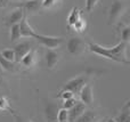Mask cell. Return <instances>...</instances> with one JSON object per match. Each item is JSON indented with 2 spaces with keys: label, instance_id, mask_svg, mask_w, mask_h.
<instances>
[{
  "label": "cell",
  "instance_id": "29",
  "mask_svg": "<svg viewBox=\"0 0 130 122\" xmlns=\"http://www.w3.org/2000/svg\"><path fill=\"white\" fill-rule=\"evenodd\" d=\"M9 4V0H0V8H4Z\"/></svg>",
  "mask_w": 130,
  "mask_h": 122
},
{
  "label": "cell",
  "instance_id": "24",
  "mask_svg": "<svg viewBox=\"0 0 130 122\" xmlns=\"http://www.w3.org/2000/svg\"><path fill=\"white\" fill-rule=\"evenodd\" d=\"M64 121H69V111L62 107L57 112V122H64Z\"/></svg>",
  "mask_w": 130,
  "mask_h": 122
},
{
  "label": "cell",
  "instance_id": "31",
  "mask_svg": "<svg viewBox=\"0 0 130 122\" xmlns=\"http://www.w3.org/2000/svg\"><path fill=\"white\" fill-rule=\"evenodd\" d=\"M2 82V73H1V70H0V83Z\"/></svg>",
  "mask_w": 130,
  "mask_h": 122
},
{
  "label": "cell",
  "instance_id": "21",
  "mask_svg": "<svg viewBox=\"0 0 130 122\" xmlns=\"http://www.w3.org/2000/svg\"><path fill=\"white\" fill-rule=\"evenodd\" d=\"M0 66H1V68H4V70H6V71H9V72H15L16 71V65L14 64V62L7 61L1 55H0Z\"/></svg>",
  "mask_w": 130,
  "mask_h": 122
},
{
  "label": "cell",
  "instance_id": "3",
  "mask_svg": "<svg viewBox=\"0 0 130 122\" xmlns=\"http://www.w3.org/2000/svg\"><path fill=\"white\" fill-rule=\"evenodd\" d=\"M90 78H91V73L88 71V72L83 73V74H80V75H78V77L73 78V79L69 80L63 86L62 90H69V91H71V93H73L74 95H79L81 88H82L85 84L88 83Z\"/></svg>",
  "mask_w": 130,
  "mask_h": 122
},
{
  "label": "cell",
  "instance_id": "34",
  "mask_svg": "<svg viewBox=\"0 0 130 122\" xmlns=\"http://www.w3.org/2000/svg\"><path fill=\"white\" fill-rule=\"evenodd\" d=\"M64 122H69V121H64Z\"/></svg>",
  "mask_w": 130,
  "mask_h": 122
},
{
  "label": "cell",
  "instance_id": "4",
  "mask_svg": "<svg viewBox=\"0 0 130 122\" xmlns=\"http://www.w3.org/2000/svg\"><path fill=\"white\" fill-rule=\"evenodd\" d=\"M32 39H36L39 43H41L47 49H57L63 43V38L62 37L45 36V34H39L37 32H34Z\"/></svg>",
  "mask_w": 130,
  "mask_h": 122
},
{
  "label": "cell",
  "instance_id": "28",
  "mask_svg": "<svg viewBox=\"0 0 130 122\" xmlns=\"http://www.w3.org/2000/svg\"><path fill=\"white\" fill-rule=\"evenodd\" d=\"M58 97L63 98V99L65 100V99H69V98L74 97V94L71 93V91H69V90H61V93H59Z\"/></svg>",
  "mask_w": 130,
  "mask_h": 122
},
{
  "label": "cell",
  "instance_id": "6",
  "mask_svg": "<svg viewBox=\"0 0 130 122\" xmlns=\"http://www.w3.org/2000/svg\"><path fill=\"white\" fill-rule=\"evenodd\" d=\"M18 7H22L25 15H34V14H39V11L42 10L40 0H25V1L21 2Z\"/></svg>",
  "mask_w": 130,
  "mask_h": 122
},
{
  "label": "cell",
  "instance_id": "13",
  "mask_svg": "<svg viewBox=\"0 0 130 122\" xmlns=\"http://www.w3.org/2000/svg\"><path fill=\"white\" fill-rule=\"evenodd\" d=\"M37 61H38V51L36 49H31L22 57L20 63H22L23 66H25V67H32L36 65Z\"/></svg>",
  "mask_w": 130,
  "mask_h": 122
},
{
  "label": "cell",
  "instance_id": "5",
  "mask_svg": "<svg viewBox=\"0 0 130 122\" xmlns=\"http://www.w3.org/2000/svg\"><path fill=\"white\" fill-rule=\"evenodd\" d=\"M67 51L73 56H80L83 53H86V50H88V43L85 42V40H82L79 37H73L71 38L66 43Z\"/></svg>",
  "mask_w": 130,
  "mask_h": 122
},
{
  "label": "cell",
  "instance_id": "33",
  "mask_svg": "<svg viewBox=\"0 0 130 122\" xmlns=\"http://www.w3.org/2000/svg\"><path fill=\"white\" fill-rule=\"evenodd\" d=\"M18 122H20V121H18ZM27 122H33V121H27Z\"/></svg>",
  "mask_w": 130,
  "mask_h": 122
},
{
  "label": "cell",
  "instance_id": "23",
  "mask_svg": "<svg viewBox=\"0 0 130 122\" xmlns=\"http://www.w3.org/2000/svg\"><path fill=\"white\" fill-rule=\"evenodd\" d=\"M2 57L5 59L9 62H15V53H14V49H4L1 53H0Z\"/></svg>",
  "mask_w": 130,
  "mask_h": 122
},
{
  "label": "cell",
  "instance_id": "15",
  "mask_svg": "<svg viewBox=\"0 0 130 122\" xmlns=\"http://www.w3.org/2000/svg\"><path fill=\"white\" fill-rule=\"evenodd\" d=\"M99 115L92 110H86L74 122H98Z\"/></svg>",
  "mask_w": 130,
  "mask_h": 122
},
{
  "label": "cell",
  "instance_id": "20",
  "mask_svg": "<svg viewBox=\"0 0 130 122\" xmlns=\"http://www.w3.org/2000/svg\"><path fill=\"white\" fill-rule=\"evenodd\" d=\"M119 33H120V39L123 42H129L130 39V26L129 25H121L119 27Z\"/></svg>",
  "mask_w": 130,
  "mask_h": 122
},
{
  "label": "cell",
  "instance_id": "18",
  "mask_svg": "<svg viewBox=\"0 0 130 122\" xmlns=\"http://www.w3.org/2000/svg\"><path fill=\"white\" fill-rule=\"evenodd\" d=\"M86 29H87V22H86V20L82 16L79 18V21H76V22L74 23L73 26L70 27V30H72V31L75 32V33H83V32L86 31Z\"/></svg>",
  "mask_w": 130,
  "mask_h": 122
},
{
  "label": "cell",
  "instance_id": "17",
  "mask_svg": "<svg viewBox=\"0 0 130 122\" xmlns=\"http://www.w3.org/2000/svg\"><path fill=\"white\" fill-rule=\"evenodd\" d=\"M81 17V11L78 7H73L72 10L70 11L69 16H67V27H72L74 25V23L76 21H79V18Z\"/></svg>",
  "mask_w": 130,
  "mask_h": 122
},
{
  "label": "cell",
  "instance_id": "26",
  "mask_svg": "<svg viewBox=\"0 0 130 122\" xmlns=\"http://www.w3.org/2000/svg\"><path fill=\"white\" fill-rule=\"evenodd\" d=\"M78 102V99H76L75 97H72V98H69V99H65L64 103H63V109L67 110L69 111L70 109H72V107L75 105V103Z\"/></svg>",
  "mask_w": 130,
  "mask_h": 122
},
{
  "label": "cell",
  "instance_id": "16",
  "mask_svg": "<svg viewBox=\"0 0 130 122\" xmlns=\"http://www.w3.org/2000/svg\"><path fill=\"white\" fill-rule=\"evenodd\" d=\"M114 120L115 122H130V100L129 99L121 107L119 115L117 118H114Z\"/></svg>",
  "mask_w": 130,
  "mask_h": 122
},
{
  "label": "cell",
  "instance_id": "32",
  "mask_svg": "<svg viewBox=\"0 0 130 122\" xmlns=\"http://www.w3.org/2000/svg\"><path fill=\"white\" fill-rule=\"evenodd\" d=\"M9 1H14V2H18V1H21V0H9Z\"/></svg>",
  "mask_w": 130,
  "mask_h": 122
},
{
  "label": "cell",
  "instance_id": "12",
  "mask_svg": "<svg viewBox=\"0 0 130 122\" xmlns=\"http://www.w3.org/2000/svg\"><path fill=\"white\" fill-rule=\"evenodd\" d=\"M57 112H58V106L53 102L46 103L45 106V114L47 122H57Z\"/></svg>",
  "mask_w": 130,
  "mask_h": 122
},
{
  "label": "cell",
  "instance_id": "7",
  "mask_svg": "<svg viewBox=\"0 0 130 122\" xmlns=\"http://www.w3.org/2000/svg\"><path fill=\"white\" fill-rule=\"evenodd\" d=\"M61 51L57 49H47L45 55V59H46V64L47 67L53 70L55 68V66L58 64V62L61 61Z\"/></svg>",
  "mask_w": 130,
  "mask_h": 122
},
{
  "label": "cell",
  "instance_id": "8",
  "mask_svg": "<svg viewBox=\"0 0 130 122\" xmlns=\"http://www.w3.org/2000/svg\"><path fill=\"white\" fill-rule=\"evenodd\" d=\"M32 49V43L30 41H21L14 47V53H15V62L20 63L22 57L26 53H29Z\"/></svg>",
  "mask_w": 130,
  "mask_h": 122
},
{
  "label": "cell",
  "instance_id": "2",
  "mask_svg": "<svg viewBox=\"0 0 130 122\" xmlns=\"http://www.w3.org/2000/svg\"><path fill=\"white\" fill-rule=\"evenodd\" d=\"M128 5L123 0H113L112 5L107 9V20L108 25H115L121 17L126 14Z\"/></svg>",
  "mask_w": 130,
  "mask_h": 122
},
{
  "label": "cell",
  "instance_id": "9",
  "mask_svg": "<svg viewBox=\"0 0 130 122\" xmlns=\"http://www.w3.org/2000/svg\"><path fill=\"white\" fill-rule=\"evenodd\" d=\"M24 15H25V13L22 7H17V8L14 9V10L5 18V24L8 27H10L11 25H14V24H18V23L22 21V18L24 17Z\"/></svg>",
  "mask_w": 130,
  "mask_h": 122
},
{
  "label": "cell",
  "instance_id": "27",
  "mask_svg": "<svg viewBox=\"0 0 130 122\" xmlns=\"http://www.w3.org/2000/svg\"><path fill=\"white\" fill-rule=\"evenodd\" d=\"M0 110H2V111L14 112L13 110L10 109V106H9V102L6 97H0Z\"/></svg>",
  "mask_w": 130,
  "mask_h": 122
},
{
  "label": "cell",
  "instance_id": "10",
  "mask_svg": "<svg viewBox=\"0 0 130 122\" xmlns=\"http://www.w3.org/2000/svg\"><path fill=\"white\" fill-rule=\"evenodd\" d=\"M79 97H80V102H82L83 104L91 106L94 103V95H92V88L89 83L85 84L81 88L80 93H79Z\"/></svg>",
  "mask_w": 130,
  "mask_h": 122
},
{
  "label": "cell",
  "instance_id": "11",
  "mask_svg": "<svg viewBox=\"0 0 130 122\" xmlns=\"http://www.w3.org/2000/svg\"><path fill=\"white\" fill-rule=\"evenodd\" d=\"M87 110V105L78 100L72 109L69 110V122H74L83 112Z\"/></svg>",
  "mask_w": 130,
  "mask_h": 122
},
{
  "label": "cell",
  "instance_id": "14",
  "mask_svg": "<svg viewBox=\"0 0 130 122\" xmlns=\"http://www.w3.org/2000/svg\"><path fill=\"white\" fill-rule=\"evenodd\" d=\"M20 32L21 37H23V38H32L34 32H36L27 22V15H24V17L20 22Z\"/></svg>",
  "mask_w": 130,
  "mask_h": 122
},
{
  "label": "cell",
  "instance_id": "25",
  "mask_svg": "<svg viewBox=\"0 0 130 122\" xmlns=\"http://www.w3.org/2000/svg\"><path fill=\"white\" fill-rule=\"evenodd\" d=\"M99 0H86V4H85V8H86V11L88 13H91L94 10V8L96 7V5L98 4Z\"/></svg>",
  "mask_w": 130,
  "mask_h": 122
},
{
  "label": "cell",
  "instance_id": "19",
  "mask_svg": "<svg viewBox=\"0 0 130 122\" xmlns=\"http://www.w3.org/2000/svg\"><path fill=\"white\" fill-rule=\"evenodd\" d=\"M63 0H40L42 9H55L61 6Z\"/></svg>",
  "mask_w": 130,
  "mask_h": 122
},
{
  "label": "cell",
  "instance_id": "30",
  "mask_svg": "<svg viewBox=\"0 0 130 122\" xmlns=\"http://www.w3.org/2000/svg\"><path fill=\"white\" fill-rule=\"evenodd\" d=\"M106 122H115L114 119H112V118H108L107 120H106Z\"/></svg>",
  "mask_w": 130,
  "mask_h": 122
},
{
  "label": "cell",
  "instance_id": "1",
  "mask_svg": "<svg viewBox=\"0 0 130 122\" xmlns=\"http://www.w3.org/2000/svg\"><path fill=\"white\" fill-rule=\"evenodd\" d=\"M127 47H128V43L123 41H120L114 47H104V46L94 42L88 43L89 51L121 64H129V59L127 57Z\"/></svg>",
  "mask_w": 130,
  "mask_h": 122
},
{
  "label": "cell",
  "instance_id": "22",
  "mask_svg": "<svg viewBox=\"0 0 130 122\" xmlns=\"http://www.w3.org/2000/svg\"><path fill=\"white\" fill-rule=\"evenodd\" d=\"M22 38L21 37V32H20V23L18 24H14L10 26V41L11 42H15L18 41Z\"/></svg>",
  "mask_w": 130,
  "mask_h": 122
}]
</instances>
